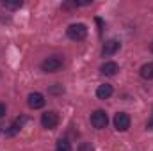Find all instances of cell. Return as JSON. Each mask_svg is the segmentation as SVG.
<instances>
[{
	"label": "cell",
	"instance_id": "1",
	"mask_svg": "<svg viewBox=\"0 0 153 151\" xmlns=\"http://www.w3.org/2000/svg\"><path fill=\"white\" fill-rule=\"evenodd\" d=\"M62 68V59L57 57V55H52V57H46L43 62H41V70L45 73H55Z\"/></svg>",
	"mask_w": 153,
	"mask_h": 151
},
{
	"label": "cell",
	"instance_id": "2",
	"mask_svg": "<svg viewBox=\"0 0 153 151\" xmlns=\"http://www.w3.org/2000/svg\"><path fill=\"white\" fill-rule=\"evenodd\" d=\"M66 32H68V38L71 39V41H82L87 36V27L84 23H73V25L68 27Z\"/></svg>",
	"mask_w": 153,
	"mask_h": 151
},
{
	"label": "cell",
	"instance_id": "3",
	"mask_svg": "<svg viewBox=\"0 0 153 151\" xmlns=\"http://www.w3.org/2000/svg\"><path fill=\"white\" fill-rule=\"evenodd\" d=\"M91 124L98 130H103L107 124H109V115L105 110H94L91 114Z\"/></svg>",
	"mask_w": 153,
	"mask_h": 151
},
{
	"label": "cell",
	"instance_id": "4",
	"mask_svg": "<svg viewBox=\"0 0 153 151\" xmlns=\"http://www.w3.org/2000/svg\"><path fill=\"white\" fill-rule=\"evenodd\" d=\"M41 124H43V128H46V130L57 128V124H59V115H57V112H53V110L45 112L41 115Z\"/></svg>",
	"mask_w": 153,
	"mask_h": 151
},
{
	"label": "cell",
	"instance_id": "5",
	"mask_svg": "<svg viewBox=\"0 0 153 151\" xmlns=\"http://www.w3.org/2000/svg\"><path fill=\"white\" fill-rule=\"evenodd\" d=\"M114 126L117 132H126L130 128V115L126 112H117L114 115Z\"/></svg>",
	"mask_w": 153,
	"mask_h": 151
},
{
	"label": "cell",
	"instance_id": "6",
	"mask_svg": "<svg viewBox=\"0 0 153 151\" xmlns=\"http://www.w3.org/2000/svg\"><path fill=\"white\" fill-rule=\"evenodd\" d=\"M27 103H29L30 109H43L46 101H45V96L41 93H30L27 96Z\"/></svg>",
	"mask_w": 153,
	"mask_h": 151
},
{
	"label": "cell",
	"instance_id": "7",
	"mask_svg": "<svg viewBox=\"0 0 153 151\" xmlns=\"http://www.w3.org/2000/svg\"><path fill=\"white\" fill-rule=\"evenodd\" d=\"M119 48H121V43H119L117 39H109V41H105V44H103V48H102V55H103V57L114 55Z\"/></svg>",
	"mask_w": 153,
	"mask_h": 151
},
{
	"label": "cell",
	"instance_id": "8",
	"mask_svg": "<svg viewBox=\"0 0 153 151\" xmlns=\"http://www.w3.org/2000/svg\"><path fill=\"white\" fill-rule=\"evenodd\" d=\"M112 85L111 84H102V85H98V89H96V96L100 98V100H107V98H111L112 96Z\"/></svg>",
	"mask_w": 153,
	"mask_h": 151
},
{
	"label": "cell",
	"instance_id": "9",
	"mask_svg": "<svg viewBox=\"0 0 153 151\" xmlns=\"http://www.w3.org/2000/svg\"><path fill=\"white\" fill-rule=\"evenodd\" d=\"M100 71H102L103 75H107V76H114L116 73L119 71V66H117L116 62H111V61H109V62H105V64L100 68Z\"/></svg>",
	"mask_w": 153,
	"mask_h": 151
},
{
	"label": "cell",
	"instance_id": "10",
	"mask_svg": "<svg viewBox=\"0 0 153 151\" xmlns=\"http://www.w3.org/2000/svg\"><path fill=\"white\" fill-rule=\"evenodd\" d=\"M139 71H141V76H143V78H146V80H153V62L144 64Z\"/></svg>",
	"mask_w": 153,
	"mask_h": 151
},
{
	"label": "cell",
	"instance_id": "11",
	"mask_svg": "<svg viewBox=\"0 0 153 151\" xmlns=\"http://www.w3.org/2000/svg\"><path fill=\"white\" fill-rule=\"evenodd\" d=\"M55 151H73V150H71V144H70L68 139H59L57 146H55Z\"/></svg>",
	"mask_w": 153,
	"mask_h": 151
},
{
	"label": "cell",
	"instance_id": "12",
	"mask_svg": "<svg viewBox=\"0 0 153 151\" xmlns=\"http://www.w3.org/2000/svg\"><path fill=\"white\" fill-rule=\"evenodd\" d=\"M2 5H4L5 9H20V7H22V2H20V0H16V2H4Z\"/></svg>",
	"mask_w": 153,
	"mask_h": 151
},
{
	"label": "cell",
	"instance_id": "13",
	"mask_svg": "<svg viewBox=\"0 0 153 151\" xmlns=\"http://www.w3.org/2000/svg\"><path fill=\"white\" fill-rule=\"evenodd\" d=\"M50 93H52V94H62V93H64V87L59 85V84H55V85L50 87Z\"/></svg>",
	"mask_w": 153,
	"mask_h": 151
},
{
	"label": "cell",
	"instance_id": "14",
	"mask_svg": "<svg viewBox=\"0 0 153 151\" xmlns=\"http://www.w3.org/2000/svg\"><path fill=\"white\" fill-rule=\"evenodd\" d=\"M78 151H94V148H93L91 142H82V144L78 146Z\"/></svg>",
	"mask_w": 153,
	"mask_h": 151
},
{
	"label": "cell",
	"instance_id": "15",
	"mask_svg": "<svg viewBox=\"0 0 153 151\" xmlns=\"http://www.w3.org/2000/svg\"><path fill=\"white\" fill-rule=\"evenodd\" d=\"M4 115H5V105L0 103V117H4Z\"/></svg>",
	"mask_w": 153,
	"mask_h": 151
},
{
	"label": "cell",
	"instance_id": "16",
	"mask_svg": "<svg viewBox=\"0 0 153 151\" xmlns=\"http://www.w3.org/2000/svg\"><path fill=\"white\" fill-rule=\"evenodd\" d=\"M148 128H153V115H152V119H150V123H148Z\"/></svg>",
	"mask_w": 153,
	"mask_h": 151
},
{
	"label": "cell",
	"instance_id": "17",
	"mask_svg": "<svg viewBox=\"0 0 153 151\" xmlns=\"http://www.w3.org/2000/svg\"><path fill=\"white\" fill-rule=\"evenodd\" d=\"M152 52H153V43H152Z\"/></svg>",
	"mask_w": 153,
	"mask_h": 151
},
{
	"label": "cell",
	"instance_id": "18",
	"mask_svg": "<svg viewBox=\"0 0 153 151\" xmlns=\"http://www.w3.org/2000/svg\"><path fill=\"white\" fill-rule=\"evenodd\" d=\"M0 132H2V130H0Z\"/></svg>",
	"mask_w": 153,
	"mask_h": 151
}]
</instances>
